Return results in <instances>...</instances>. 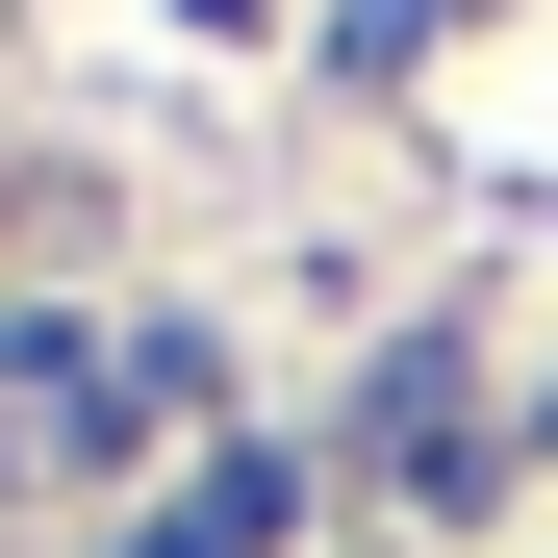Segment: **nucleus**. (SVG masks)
Segmentation results:
<instances>
[{
  "label": "nucleus",
  "mask_w": 558,
  "mask_h": 558,
  "mask_svg": "<svg viewBox=\"0 0 558 558\" xmlns=\"http://www.w3.org/2000/svg\"><path fill=\"white\" fill-rule=\"evenodd\" d=\"M153 407H204V330H128V355H76V407H51V432H76V457H128Z\"/></svg>",
  "instance_id": "obj_2"
},
{
  "label": "nucleus",
  "mask_w": 558,
  "mask_h": 558,
  "mask_svg": "<svg viewBox=\"0 0 558 558\" xmlns=\"http://www.w3.org/2000/svg\"><path fill=\"white\" fill-rule=\"evenodd\" d=\"M279 533H305V457H204V483H178L128 558H279Z\"/></svg>",
  "instance_id": "obj_1"
}]
</instances>
